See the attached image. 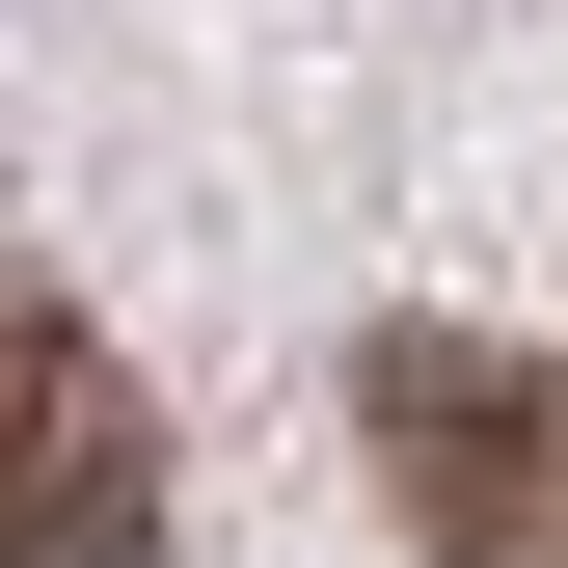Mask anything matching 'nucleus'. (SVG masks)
Masks as SVG:
<instances>
[{"instance_id":"1","label":"nucleus","mask_w":568,"mask_h":568,"mask_svg":"<svg viewBox=\"0 0 568 568\" xmlns=\"http://www.w3.org/2000/svg\"><path fill=\"white\" fill-rule=\"evenodd\" d=\"M352 434H379V515L434 568H568V352L379 325V352H352Z\"/></svg>"},{"instance_id":"2","label":"nucleus","mask_w":568,"mask_h":568,"mask_svg":"<svg viewBox=\"0 0 568 568\" xmlns=\"http://www.w3.org/2000/svg\"><path fill=\"white\" fill-rule=\"evenodd\" d=\"M0 568H163V406L54 271H0Z\"/></svg>"}]
</instances>
